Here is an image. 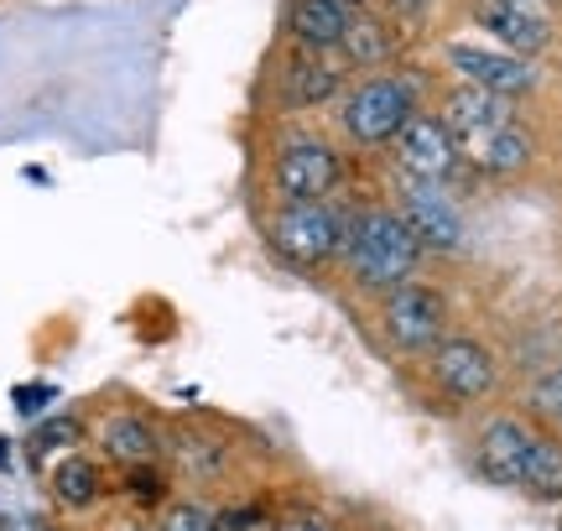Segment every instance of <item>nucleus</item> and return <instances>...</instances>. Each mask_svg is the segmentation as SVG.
I'll list each match as a JSON object with an SVG mask.
<instances>
[{"label":"nucleus","instance_id":"0eeeda50","mask_svg":"<svg viewBox=\"0 0 562 531\" xmlns=\"http://www.w3.org/2000/svg\"><path fill=\"white\" fill-rule=\"evenodd\" d=\"M422 365H427V381L448 396V402H490L495 386H501V360H495V349L474 339V334H442L438 344L422 354Z\"/></svg>","mask_w":562,"mask_h":531},{"label":"nucleus","instance_id":"6e6552de","mask_svg":"<svg viewBox=\"0 0 562 531\" xmlns=\"http://www.w3.org/2000/svg\"><path fill=\"white\" fill-rule=\"evenodd\" d=\"M391 204L402 208V219L412 225L417 246L427 256H459L463 240H469V219H463V204L453 183H417V178H396V193Z\"/></svg>","mask_w":562,"mask_h":531},{"label":"nucleus","instance_id":"f257e3e1","mask_svg":"<svg viewBox=\"0 0 562 531\" xmlns=\"http://www.w3.org/2000/svg\"><path fill=\"white\" fill-rule=\"evenodd\" d=\"M422 261H427V250L417 246L412 225L402 219V208L391 204V199L349 208V219H344V246H339L334 271H339L355 292L381 297V292H391V286L422 276Z\"/></svg>","mask_w":562,"mask_h":531},{"label":"nucleus","instance_id":"a878e982","mask_svg":"<svg viewBox=\"0 0 562 531\" xmlns=\"http://www.w3.org/2000/svg\"><path fill=\"white\" fill-rule=\"evenodd\" d=\"M121 531H151V527H121Z\"/></svg>","mask_w":562,"mask_h":531},{"label":"nucleus","instance_id":"39448f33","mask_svg":"<svg viewBox=\"0 0 562 531\" xmlns=\"http://www.w3.org/2000/svg\"><path fill=\"white\" fill-rule=\"evenodd\" d=\"M349 162H344V146L323 131H286L271 151L266 167V188H271V204H318V199H339Z\"/></svg>","mask_w":562,"mask_h":531},{"label":"nucleus","instance_id":"a211bd4d","mask_svg":"<svg viewBox=\"0 0 562 531\" xmlns=\"http://www.w3.org/2000/svg\"><path fill=\"white\" fill-rule=\"evenodd\" d=\"M47 485H53V500H58L63 511H89V506H100L104 474H100V464H94V459L68 453V459H58V464H53Z\"/></svg>","mask_w":562,"mask_h":531},{"label":"nucleus","instance_id":"423d86ee","mask_svg":"<svg viewBox=\"0 0 562 531\" xmlns=\"http://www.w3.org/2000/svg\"><path fill=\"white\" fill-rule=\"evenodd\" d=\"M375 334H381V344L391 354L422 360L442 334H453V297L442 286L412 276V282L391 286V292L375 297Z\"/></svg>","mask_w":562,"mask_h":531},{"label":"nucleus","instance_id":"393cba45","mask_svg":"<svg viewBox=\"0 0 562 531\" xmlns=\"http://www.w3.org/2000/svg\"><path fill=\"white\" fill-rule=\"evenodd\" d=\"M344 11H364V5H375V0H339Z\"/></svg>","mask_w":562,"mask_h":531},{"label":"nucleus","instance_id":"2eb2a0df","mask_svg":"<svg viewBox=\"0 0 562 531\" xmlns=\"http://www.w3.org/2000/svg\"><path fill=\"white\" fill-rule=\"evenodd\" d=\"M100 449H104V459L121 464V470H146V464L161 459V432L146 411L121 407L100 422Z\"/></svg>","mask_w":562,"mask_h":531},{"label":"nucleus","instance_id":"1a4fd4ad","mask_svg":"<svg viewBox=\"0 0 562 531\" xmlns=\"http://www.w3.org/2000/svg\"><path fill=\"white\" fill-rule=\"evenodd\" d=\"M355 79V68L339 58V53H307V47H292L277 68V110L281 115H313V110H328Z\"/></svg>","mask_w":562,"mask_h":531},{"label":"nucleus","instance_id":"dca6fc26","mask_svg":"<svg viewBox=\"0 0 562 531\" xmlns=\"http://www.w3.org/2000/svg\"><path fill=\"white\" fill-rule=\"evenodd\" d=\"M438 115H442V125L463 142V136H480V131H495V125L516 121V100H501V94L474 89V83H453V89H442Z\"/></svg>","mask_w":562,"mask_h":531},{"label":"nucleus","instance_id":"6ab92c4d","mask_svg":"<svg viewBox=\"0 0 562 531\" xmlns=\"http://www.w3.org/2000/svg\"><path fill=\"white\" fill-rule=\"evenodd\" d=\"M157 531H224V516L199 506V500H172V506L161 511Z\"/></svg>","mask_w":562,"mask_h":531},{"label":"nucleus","instance_id":"bb28decb","mask_svg":"<svg viewBox=\"0 0 562 531\" xmlns=\"http://www.w3.org/2000/svg\"><path fill=\"white\" fill-rule=\"evenodd\" d=\"M531 5H552V0H531Z\"/></svg>","mask_w":562,"mask_h":531},{"label":"nucleus","instance_id":"9d476101","mask_svg":"<svg viewBox=\"0 0 562 531\" xmlns=\"http://www.w3.org/2000/svg\"><path fill=\"white\" fill-rule=\"evenodd\" d=\"M396 178H417V183H453L463 172V151L459 136L442 125L438 110H422L417 121L402 125V136L385 146Z\"/></svg>","mask_w":562,"mask_h":531},{"label":"nucleus","instance_id":"20e7f679","mask_svg":"<svg viewBox=\"0 0 562 531\" xmlns=\"http://www.w3.org/2000/svg\"><path fill=\"white\" fill-rule=\"evenodd\" d=\"M344 219H349V208L339 199L271 204V214H266V250L277 256V266L297 271V276H323L339 261Z\"/></svg>","mask_w":562,"mask_h":531},{"label":"nucleus","instance_id":"ddd939ff","mask_svg":"<svg viewBox=\"0 0 562 531\" xmlns=\"http://www.w3.org/2000/svg\"><path fill=\"white\" fill-rule=\"evenodd\" d=\"M459 151H463V167L480 172V178H516V172H526L531 157H537V136H531L521 125V115H516V121L495 125V131L463 136Z\"/></svg>","mask_w":562,"mask_h":531},{"label":"nucleus","instance_id":"f8f14e48","mask_svg":"<svg viewBox=\"0 0 562 531\" xmlns=\"http://www.w3.org/2000/svg\"><path fill=\"white\" fill-rule=\"evenodd\" d=\"M469 16H474V26L495 47L516 53V58L537 63L552 47V16H547V5H531V0H474Z\"/></svg>","mask_w":562,"mask_h":531},{"label":"nucleus","instance_id":"4468645a","mask_svg":"<svg viewBox=\"0 0 562 531\" xmlns=\"http://www.w3.org/2000/svg\"><path fill=\"white\" fill-rule=\"evenodd\" d=\"M402 42H406V32L385 16L381 5H364V11L349 16V32H344V42H339V58L349 63L355 74H375V68H396Z\"/></svg>","mask_w":562,"mask_h":531},{"label":"nucleus","instance_id":"5701e85b","mask_svg":"<svg viewBox=\"0 0 562 531\" xmlns=\"http://www.w3.org/2000/svg\"><path fill=\"white\" fill-rule=\"evenodd\" d=\"M178 453L193 464V474H199V479H214V474H220V449H203L199 432H193V438H178Z\"/></svg>","mask_w":562,"mask_h":531},{"label":"nucleus","instance_id":"f03ea898","mask_svg":"<svg viewBox=\"0 0 562 531\" xmlns=\"http://www.w3.org/2000/svg\"><path fill=\"white\" fill-rule=\"evenodd\" d=\"M427 110V83L417 68H375V74H355L349 89L334 100V131L349 151H385V146L402 136L406 121H417Z\"/></svg>","mask_w":562,"mask_h":531},{"label":"nucleus","instance_id":"9b49d317","mask_svg":"<svg viewBox=\"0 0 562 531\" xmlns=\"http://www.w3.org/2000/svg\"><path fill=\"white\" fill-rule=\"evenodd\" d=\"M442 63H448V74L459 83H474V89H490V94H501V100H526L531 89H537V63L531 58H516V53H505L495 42H442Z\"/></svg>","mask_w":562,"mask_h":531},{"label":"nucleus","instance_id":"4be33fe9","mask_svg":"<svg viewBox=\"0 0 562 531\" xmlns=\"http://www.w3.org/2000/svg\"><path fill=\"white\" fill-rule=\"evenodd\" d=\"M266 531H344V527L328 511H313V506H307V511L271 516V527H266Z\"/></svg>","mask_w":562,"mask_h":531},{"label":"nucleus","instance_id":"aec40b11","mask_svg":"<svg viewBox=\"0 0 562 531\" xmlns=\"http://www.w3.org/2000/svg\"><path fill=\"white\" fill-rule=\"evenodd\" d=\"M526 407L537 411V417H547V422H562V365L542 370V375L526 386Z\"/></svg>","mask_w":562,"mask_h":531},{"label":"nucleus","instance_id":"b1692460","mask_svg":"<svg viewBox=\"0 0 562 531\" xmlns=\"http://www.w3.org/2000/svg\"><path fill=\"white\" fill-rule=\"evenodd\" d=\"M0 531H58L42 511H0Z\"/></svg>","mask_w":562,"mask_h":531},{"label":"nucleus","instance_id":"f3484780","mask_svg":"<svg viewBox=\"0 0 562 531\" xmlns=\"http://www.w3.org/2000/svg\"><path fill=\"white\" fill-rule=\"evenodd\" d=\"M349 16L355 11H344L339 0H292L286 5V37H292V47H307V53H339Z\"/></svg>","mask_w":562,"mask_h":531},{"label":"nucleus","instance_id":"7ed1b4c3","mask_svg":"<svg viewBox=\"0 0 562 531\" xmlns=\"http://www.w3.org/2000/svg\"><path fill=\"white\" fill-rule=\"evenodd\" d=\"M480 474L510 490H526L537 500H558L562 495V443L537 432L526 417H490L480 428Z\"/></svg>","mask_w":562,"mask_h":531},{"label":"nucleus","instance_id":"412c9836","mask_svg":"<svg viewBox=\"0 0 562 531\" xmlns=\"http://www.w3.org/2000/svg\"><path fill=\"white\" fill-rule=\"evenodd\" d=\"M375 5H381L385 16H391L396 26H402V32H417L422 21H427L432 11H438V0H375Z\"/></svg>","mask_w":562,"mask_h":531}]
</instances>
